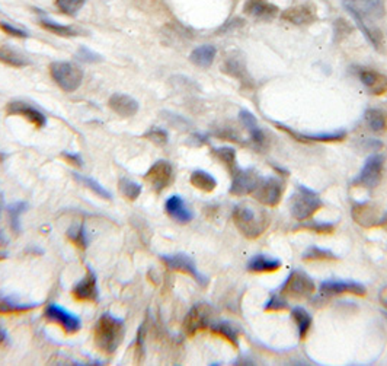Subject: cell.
I'll return each instance as SVG.
<instances>
[{
	"label": "cell",
	"mask_w": 387,
	"mask_h": 366,
	"mask_svg": "<svg viewBox=\"0 0 387 366\" xmlns=\"http://www.w3.org/2000/svg\"><path fill=\"white\" fill-rule=\"evenodd\" d=\"M85 3L86 0H55L58 10L64 15H69V17H76Z\"/></svg>",
	"instance_id": "60d3db41"
},
{
	"label": "cell",
	"mask_w": 387,
	"mask_h": 366,
	"mask_svg": "<svg viewBox=\"0 0 387 366\" xmlns=\"http://www.w3.org/2000/svg\"><path fill=\"white\" fill-rule=\"evenodd\" d=\"M379 301H380V303L384 306V308H387V286H384V288L380 290Z\"/></svg>",
	"instance_id": "c3c4849f"
},
{
	"label": "cell",
	"mask_w": 387,
	"mask_h": 366,
	"mask_svg": "<svg viewBox=\"0 0 387 366\" xmlns=\"http://www.w3.org/2000/svg\"><path fill=\"white\" fill-rule=\"evenodd\" d=\"M166 213L180 224H188L194 219V213L188 209L181 196H171L165 203Z\"/></svg>",
	"instance_id": "7402d4cb"
},
{
	"label": "cell",
	"mask_w": 387,
	"mask_h": 366,
	"mask_svg": "<svg viewBox=\"0 0 387 366\" xmlns=\"http://www.w3.org/2000/svg\"><path fill=\"white\" fill-rule=\"evenodd\" d=\"M316 292V285L311 277L302 272V270H293L286 279L284 285L280 288V295L291 299H307Z\"/></svg>",
	"instance_id": "277c9868"
},
{
	"label": "cell",
	"mask_w": 387,
	"mask_h": 366,
	"mask_svg": "<svg viewBox=\"0 0 387 366\" xmlns=\"http://www.w3.org/2000/svg\"><path fill=\"white\" fill-rule=\"evenodd\" d=\"M366 286L352 281H326L319 286V294L322 297H336L344 294H352L356 297L366 295Z\"/></svg>",
	"instance_id": "4fadbf2b"
},
{
	"label": "cell",
	"mask_w": 387,
	"mask_h": 366,
	"mask_svg": "<svg viewBox=\"0 0 387 366\" xmlns=\"http://www.w3.org/2000/svg\"><path fill=\"white\" fill-rule=\"evenodd\" d=\"M124 334V319L111 314H102L95 326L94 338L99 350L107 355H112L123 343Z\"/></svg>",
	"instance_id": "7a4b0ae2"
},
{
	"label": "cell",
	"mask_w": 387,
	"mask_h": 366,
	"mask_svg": "<svg viewBox=\"0 0 387 366\" xmlns=\"http://www.w3.org/2000/svg\"><path fill=\"white\" fill-rule=\"evenodd\" d=\"M76 57L79 58V60L86 62V63H96V62L102 60V57L98 53L89 50L87 47H80Z\"/></svg>",
	"instance_id": "f6af8a7d"
},
{
	"label": "cell",
	"mask_w": 387,
	"mask_h": 366,
	"mask_svg": "<svg viewBox=\"0 0 387 366\" xmlns=\"http://www.w3.org/2000/svg\"><path fill=\"white\" fill-rule=\"evenodd\" d=\"M0 29H2L3 33H6L10 37H17V38H28V33L24 31V29L10 25L8 22H0Z\"/></svg>",
	"instance_id": "bcb514c9"
},
{
	"label": "cell",
	"mask_w": 387,
	"mask_h": 366,
	"mask_svg": "<svg viewBox=\"0 0 387 366\" xmlns=\"http://www.w3.org/2000/svg\"><path fill=\"white\" fill-rule=\"evenodd\" d=\"M3 245H6V240H5L3 232H0V247H3Z\"/></svg>",
	"instance_id": "816d5d0a"
},
{
	"label": "cell",
	"mask_w": 387,
	"mask_h": 366,
	"mask_svg": "<svg viewBox=\"0 0 387 366\" xmlns=\"http://www.w3.org/2000/svg\"><path fill=\"white\" fill-rule=\"evenodd\" d=\"M360 79L371 95L381 97L387 92V76L376 70H361Z\"/></svg>",
	"instance_id": "44dd1931"
},
{
	"label": "cell",
	"mask_w": 387,
	"mask_h": 366,
	"mask_svg": "<svg viewBox=\"0 0 387 366\" xmlns=\"http://www.w3.org/2000/svg\"><path fill=\"white\" fill-rule=\"evenodd\" d=\"M144 180L150 184V187L156 193H160L162 190H165L168 185H171L173 180L172 164L165 159L157 160V163H155L150 167V169L146 172Z\"/></svg>",
	"instance_id": "30bf717a"
},
{
	"label": "cell",
	"mask_w": 387,
	"mask_h": 366,
	"mask_svg": "<svg viewBox=\"0 0 387 366\" xmlns=\"http://www.w3.org/2000/svg\"><path fill=\"white\" fill-rule=\"evenodd\" d=\"M143 138L147 139V140H150L152 143H155L157 146H165L168 143V140H169L168 131L163 130V128H159V127L148 128L146 133L143 135Z\"/></svg>",
	"instance_id": "b9f144b4"
},
{
	"label": "cell",
	"mask_w": 387,
	"mask_h": 366,
	"mask_svg": "<svg viewBox=\"0 0 387 366\" xmlns=\"http://www.w3.org/2000/svg\"><path fill=\"white\" fill-rule=\"evenodd\" d=\"M0 62L12 67H25L29 65V58L10 46L0 47Z\"/></svg>",
	"instance_id": "f546056e"
},
{
	"label": "cell",
	"mask_w": 387,
	"mask_h": 366,
	"mask_svg": "<svg viewBox=\"0 0 387 366\" xmlns=\"http://www.w3.org/2000/svg\"><path fill=\"white\" fill-rule=\"evenodd\" d=\"M191 184L201 190V192H205V193H212L216 190L217 187V181L216 178L213 177L212 174H208L207 171H203V169H197V171H194L191 174V178H189Z\"/></svg>",
	"instance_id": "4dcf8cb0"
},
{
	"label": "cell",
	"mask_w": 387,
	"mask_h": 366,
	"mask_svg": "<svg viewBox=\"0 0 387 366\" xmlns=\"http://www.w3.org/2000/svg\"><path fill=\"white\" fill-rule=\"evenodd\" d=\"M281 19L297 26L311 25L318 21V10L311 3L297 5L282 12Z\"/></svg>",
	"instance_id": "2e32d148"
},
{
	"label": "cell",
	"mask_w": 387,
	"mask_h": 366,
	"mask_svg": "<svg viewBox=\"0 0 387 366\" xmlns=\"http://www.w3.org/2000/svg\"><path fill=\"white\" fill-rule=\"evenodd\" d=\"M278 128L282 131H286L287 135H290L293 139L299 140L302 143H334V142H341L347 138L345 130H338V131H331V133H300V131H295L281 123H274Z\"/></svg>",
	"instance_id": "5bb4252c"
},
{
	"label": "cell",
	"mask_w": 387,
	"mask_h": 366,
	"mask_svg": "<svg viewBox=\"0 0 387 366\" xmlns=\"http://www.w3.org/2000/svg\"><path fill=\"white\" fill-rule=\"evenodd\" d=\"M6 111L10 115L24 117V119H26L29 123H33L38 128H42L44 126L47 124V117L46 115H44L41 111H38L37 108L26 104V102H22V101L10 102V104H8V107H6Z\"/></svg>",
	"instance_id": "ac0fdd59"
},
{
	"label": "cell",
	"mask_w": 387,
	"mask_h": 366,
	"mask_svg": "<svg viewBox=\"0 0 387 366\" xmlns=\"http://www.w3.org/2000/svg\"><path fill=\"white\" fill-rule=\"evenodd\" d=\"M71 294L76 301L80 302H96L99 299V289L95 272L87 266V273L82 281L73 286Z\"/></svg>",
	"instance_id": "9a60e30c"
},
{
	"label": "cell",
	"mask_w": 387,
	"mask_h": 366,
	"mask_svg": "<svg viewBox=\"0 0 387 366\" xmlns=\"http://www.w3.org/2000/svg\"><path fill=\"white\" fill-rule=\"evenodd\" d=\"M297 229H307L315 233H322V235H325V233H332L335 229V225L326 224V222H304V224H300V226Z\"/></svg>",
	"instance_id": "ee69618b"
},
{
	"label": "cell",
	"mask_w": 387,
	"mask_h": 366,
	"mask_svg": "<svg viewBox=\"0 0 387 366\" xmlns=\"http://www.w3.org/2000/svg\"><path fill=\"white\" fill-rule=\"evenodd\" d=\"M73 177H74V180H76L78 183H80L82 185H85L86 188L91 190V192H94L98 197L105 199V200H111L112 199V194L108 192V190L103 187V185H101L92 177H86V175H82V174H78V172H73Z\"/></svg>",
	"instance_id": "d6a6232c"
},
{
	"label": "cell",
	"mask_w": 387,
	"mask_h": 366,
	"mask_svg": "<svg viewBox=\"0 0 387 366\" xmlns=\"http://www.w3.org/2000/svg\"><path fill=\"white\" fill-rule=\"evenodd\" d=\"M28 208L25 201H17L9 206V217H10V228L15 233H18L21 229V215Z\"/></svg>",
	"instance_id": "ab89813d"
},
{
	"label": "cell",
	"mask_w": 387,
	"mask_h": 366,
	"mask_svg": "<svg viewBox=\"0 0 387 366\" xmlns=\"http://www.w3.org/2000/svg\"><path fill=\"white\" fill-rule=\"evenodd\" d=\"M6 338H8V333H6V330L0 326V343L2 342H5L6 340Z\"/></svg>",
	"instance_id": "681fc988"
},
{
	"label": "cell",
	"mask_w": 387,
	"mask_h": 366,
	"mask_svg": "<svg viewBox=\"0 0 387 366\" xmlns=\"http://www.w3.org/2000/svg\"><path fill=\"white\" fill-rule=\"evenodd\" d=\"M110 108L118 114L120 117H124V119H130V117H134L139 111V102L134 99L130 95L126 94H114L110 98Z\"/></svg>",
	"instance_id": "ffe728a7"
},
{
	"label": "cell",
	"mask_w": 387,
	"mask_h": 366,
	"mask_svg": "<svg viewBox=\"0 0 387 366\" xmlns=\"http://www.w3.org/2000/svg\"><path fill=\"white\" fill-rule=\"evenodd\" d=\"M239 119L243 123V126L249 130V135H250L252 140H254L259 146V148L265 146L266 144V138H265V133L262 131V128H259L255 115L248 110H242L241 114H239Z\"/></svg>",
	"instance_id": "cb8c5ba5"
},
{
	"label": "cell",
	"mask_w": 387,
	"mask_h": 366,
	"mask_svg": "<svg viewBox=\"0 0 387 366\" xmlns=\"http://www.w3.org/2000/svg\"><path fill=\"white\" fill-rule=\"evenodd\" d=\"M383 315L386 317V319H387V311H383Z\"/></svg>",
	"instance_id": "f5cc1de1"
},
{
	"label": "cell",
	"mask_w": 387,
	"mask_h": 366,
	"mask_svg": "<svg viewBox=\"0 0 387 366\" xmlns=\"http://www.w3.org/2000/svg\"><path fill=\"white\" fill-rule=\"evenodd\" d=\"M63 158L67 160L69 164L74 165V167H82L83 165V159L79 153H71V152H63Z\"/></svg>",
	"instance_id": "7dc6e473"
},
{
	"label": "cell",
	"mask_w": 387,
	"mask_h": 366,
	"mask_svg": "<svg viewBox=\"0 0 387 366\" xmlns=\"http://www.w3.org/2000/svg\"><path fill=\"white\" fill-rule=\"evenodd\" d=\"M118 188H120L121 194L131 201L137 200L143 192V187L139 183L131 181L128 178H121L120 183H118Z\"/></svg>",
	"instance_id": "74e56055"
},
{
	"label": "cell",
	"mask_w": 387,
	"mask_h": 366,
	"mask_svg": "<svg viewBox=\"0 0 387 366\" xmlns=\"http://www.w3.org/2000/svg\"><path fill=\"white\" fill-rule=\"evenodd\" d=\"M232 175H233V183L230 187V194L239 196V197L254 193L261 180L259 174L252 168L242 169L237 167Z\"/></svg>",
	"instance_id": "8fae6325"
},
{
	"label": "cell",
	"mask_w": 387,
	"mask_h": 366,
	"mask_svg": "<svg viewBox=\"0 0 387 366\" xmlns=\"http://www.w3.org/2000/svg\"><path fill=\"white\" fill-rule=\"evenodd\" d=\"M351 216L356 224L364 228L379 226L381 221L379 209L371 203H355L351 209Z\"/></svg>",
	"instance_id": "e0dca14e"
},
{
	"label": "cell",
	"mask_w": 387,
	"mask_h": 366,
	"mask_svg": "<svg viewBox=\"0 0 387 366\" xmlns=\"http://www.w3.org/2000/svg\"><path fill=\"white\" fill-rule=\"evenodd\" d=\"M223 70H225L227 75L239 79L243 83H246V81H248V70H246L245 62H243V58H239V56L237 54H232V57L226 58L225 65H223Z\"/></svg>",
	"instance_id": "f1b7e54d"
},
{
	"label": "cell",
	"mask_w": 387,
	"mask_h": 366,
	"mask_svg": "<svg viewBox=\"0 0 387 366\" xmlns=\"http://www.w3.org/2000/svg\"><path fill=\"white\" fill-rule=\"evenodd\" d=\"M338 257L329 251V250H325V248H320V247H315V245H311L309 247L307 250L303 253V260H307V261H323V260H336Z\"/></svg>",
	"instance_id": "f35d334b"
},
{
	"label": "cell",
	"mask_w": 387,
	"mask_h": 366,
	"mask_svg": "<svg viewBox=\"0 0 387 366\" xmlns=\"http://www.w3.org/2000/svg\"><path fill=\"white\" fill-rule=\"evenodd\" d=\"M270 215L254 201H242L233 210V222L245 238L255 240L270 226Z\"/></svg>",
	"instance_id": "6da1fadb"
},
{
	"label": "cell",
	"mask_w": 387,
	"mask_h": 366,
	"mask_svg": "<svg viewBox=\"0 0 387 366\" xmlns=\"http://www.w3.org/2000/svg\"><path fill=\"white\" fill-rule=\"evenodd\" d=\"M40 25L50 31L51 34H55L58 37H64V38H71V37H76L79 33L76 29L69 26V25H62V24H57L49 18H40Z\"/></svg>",
	"instance_id": "e575fe53"
},
{
	"label": "cell",
	"mask_w": 387,
	"mask_h": 366,
	"mask_svg": "<svg viewBox=\"0 0 387 366\" xmlns=\"http://www.w3.org/2000/svg\"><path fill=\"white\" fill-rule=\"evenodd\" d=\"M366 122L375 133L381 135L387 130V115L381 110H368L366 113Z\"/></svg>",
	"instance_id": "836d02e7"
},
{
	"label": "cell",
	"mask_w": 387,
	"mask_h": 366,
	"mask_svg": "<svg viewBox=\"0 0 387 366\" xmlns=\"http://www.w3.org/2000/svg\"><path fill=\"white\" fill-rule=\"evenodd\" d=\"M37 303H24L13 297L0 295V314H18L37 308Z\"/></svg>",
	"instance_id": "83f0119b"
},
{
	"label": "cell",
	"mask_w": 387,
	"mask_h": 366,
	"mask_svg": "<svg viewBox=\"0 0 387 366\" xmlns=\"http://www.w3.org/2000/svg\"><path fill=\"white\" fill-rule=\"evenodd\" d=\"M281 266L282 263L278 258L265 254H258L249 260L248 270L252 273H274L280 270Z\"/></svg>",
	"instance_id": "603a6c76"
},
{
	"label": "cell",
	"mask_w": 387,
	"mask_h": 366,
	"mask_svg": "<svg viewBox=\"0 0 387 366\" xmlns=\"http://www.w3.org/2000/svg\"><path fill=\"white\" fill-rule=\"evenodd\" d=\"M50 73L54 82L66 92H74L82 85L83 72L69 62H53Z\"/></svg>",
	"instance_id": "5b68a950"
},
{
	"label": "cell",
	"mask_w": 387,
	"mask_h": 366,
	"mask_svg": "<svg viewBox=\"0 0 387 366\" xmlns=\"http://www.w3.org/2000/svg\"><path fill=\"white\" fill-rule=\"evenodd\" d=\"M210 328L214 334H217V335H220V338L227 340L234 347L239 346L241 330H239V327L234 326L233 323H230V321H220V323L212 324Z\"/></svg>",
	"instance_id": "d4e9b609"
},
{
	"label": "cell",
	"mask_w": 387,
	"mask_h": 366,
	"mask_svg": "<svg viewBox=\"0 0 387 366\" xmlns=\"http://www.w3.org/2000/svg\"><path fill=\"white\" fill-rule=\"evenodd\" d=\"M264 310L268 311V313H270V311L271 313H274V311H286V310H289V303H287L284 297H281L280 294H275V292H274V294L271 295V298L266 301Z\"/></svg>",
	"instance_id": "7bdbcfd3"
},
{
	"label": "cell",
	"mask_w": 387,
	"mask_h": 366,
	"mask_svg": "<svg viewBox=\"0 0 387 366\" xmlns=\"http://www.w3.org/2000/svg\"><path fill=\"white\" fill-rule=\"evenodd\" d=\"M162 261L165 263L166 267L175 272H181V273H187L191 277H194L200 285L205 286L208 283L207 277L197 269L196 261H194L192 257L180 253V254H169V256H160Z\"/></svg>",
	"instance_id": "9c48e42d"
},
{
	"label": "cell",
	"mask_w": 387,
	"mask_h": 366,
	"mask_svg": "<svg viewBox=\"0 0 387 366\" xmlns=\"http://www.w3.org/2000/svg\"><path fill=\"white\" fill-rule=\"evenodd\" d=\"M213 308L208 303H196L184 319V331L187 335H196L213 324Z\"/></svg>",
	"instance_id": "8992f818"
},
{
	"label": "cell",
	"mask_w": 387,
	"mask_h": 366,
	"mask_svg": "<svg viewBox=\"0 0 387 366\" xmlns=\"http://www.w3.org/2000/svg\"><path fill=\"white\" fill-rule=\"evenodd\" d=\"M380 226H384V228H387V213L381 216V221H380Z\"/></svg>",
	"instance_id": "f907efd6"
},
{
	"label": "cell",
	"mask_w": 387,
	"mask_h": 366,
	"mask_svg": "<svg viewBox=\"0 0 387 366\" xmlns=\"http://www.w3.org/2000/svg\"><path fill=\"white\" fill-rule=\"evenodd\" d=\"M67 238L74 245L82 248V250H86V248L89 247V235H87V232L85 229V225L82 222L80 224H74V225H71L69 228Z\"/></svg>",
	"instance_id": "8d00e7d4"
},
{
	"label": "cell",
	"mask_w": 387,
	"mask_h": 366,
	"mask_svg": "<svg viewBox=\"0 0 387 366\" xmlns=\"http://www.w3.org/2000/svg\"><path fill=\"white\" fill-rule=\"evenodd\" d=\"M282 194H284V183L277 177L261 178L259 184L255 188V192L252 193V196H254V199L258 203L265 204V206H270V208H274L277 204H280Z\"/></svg>",
	"instance_id": "52a82bcc"
},
{
	"label": "cell",
	"mask_w": 387,
	"mask_h": 366,
	"mask_svg": "<svg viewBox=\"0 0 387 366\" xmlns=\"http://www.w3.org/2000/svg\"><path fill=\"white\" fill-rule=\"evenodd\" d=\"M291 317L295 321L297 328H299V338L300 340H304L307 338V334L311 327V317L310 314L302 308V306H294L291 311Z\"/></svg>",
	"instance_id": "1f68e13d"
},
{
	"label": "cell",
	"mask_w": 387,
	"mask_h": 366,
	"mask_svg": "<svg viewBox=\"0 0 387 366\" xmlns=\"http://www.w3.org/2000/svg\"><path fill=\"white\" fill-rule=\"evenodd\" d=\"M323 208L319 194L311 188L300 185L290 199V212L297 221H307Z\"/></svg>",
	"instance_id": "3957f363"
},
{
	"label": "cell",
	"mask_w": 387,
	"mask_h": 366,
	"mask_svg": "<svg viewBox=\"0 0 387 366\" xmlns=\"http://www.w3.org/2000/svg\"><path fill=\"white\" fill-rule=\"evenodd\" d=\"M216 54V47L210 46V44H205V46H200L191 53L189 60L198 67H210L214 62Z\"/></svg>",
	"instance_id": "484cf974"
},
{
	"label": "cell",
	"mask_w": 387,
	"mask_h": 366,
	"mask_svg": "<svg viewBox=\"0 0 387 366\" xmlns=\"http://www.w3.org/2000/svg\"><path fill=\"white\" fill-rule=\"evenodd\" d=\"M46 317H47V319L54 321V323H57V324H60L62 328L67 334L78 333L82 327L80 318L76 314L67 311L66 308H63V306L58 305V303H50L47 306Z\"/></svg>",
	"instance_id": "7c38bea8"
},
{
	"label": "cell",
	"mask_w": 387,
	"mask_h": 366,
	"mask_svg": "<svg viewBox=\"0 0 387 366\" xmlns=\"http://www.w3.org/2000/svg\"><path fill=\"white\" fill-rule=\"evenodd\" d=\"M356 25L360 26L363 34L371 42V46H373L379 51H384V35L381 33V29L375 22L356 21Z\"/></svg>",
	"instance_id": "4316f807"
},
{
	"label": "cell",
	"mask_w": 387,
	"mask_h": 366,
	"mask_svg": "<svg viewBox=\"0 0 387 366\" xmlns=\"http://www.w3.org/2000/svg\"><path fill=\"white\" fill-rule=\"evenodd\" d=\"M383 168H384V156L380 153L371 155L366 160V164H364L360 175L354 181V185L366 187L368 190L377 187L381 181Z\"/></svg>",
	"instance_id": "ba28073f"
},
{
	"label": "cell",
	"mask_w": 387,
	"mask_h": 366,
	"mask_svg": "<svg viewBox=\"0 0 387 366\" xmlns=\"http://www.w3.org/2000/svg\"><path fill=\"white\" fill-rule=\"evenodd\" d=\"M243 12L248 17L258 21H271L280 13V9L268 0H248L243 6Z\"/></svg>",
	"instance_id": "d6986e66"
},
{
	"label": "cell",
	"mask_w": 387,
	"mask_h": 366,
	"mask_svg": "<svg viewBox=\"0 0 387 366\" xmlns=\"http://www.w3.org/2000/svg\"><path fill=\"white\" fill-rule=\"evenodd\" d=\"M213 153L223 165H226L230 174H233L234 169L239 167L236 160V151L233 148H229V146H221V148L213 149Z\"/></svg>",
	"instance_id": "d590c367"
}]
</instances>
